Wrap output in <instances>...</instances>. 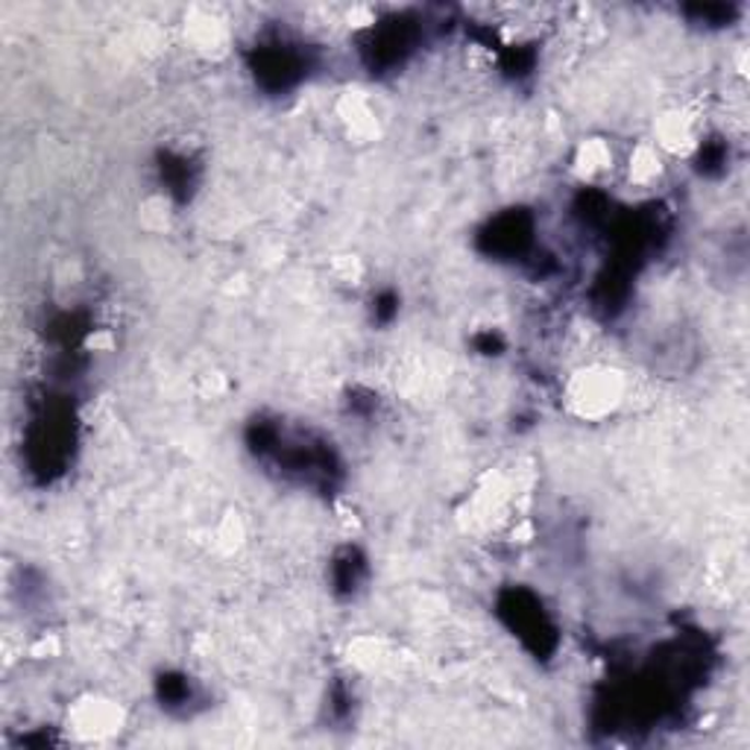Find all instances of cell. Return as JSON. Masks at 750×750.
Wrapping results in <instances>:
<instances>
[{
  "instance_id": "5b68a950",
  "label": "cell",
  "mask_w": 750,
  "mask_h": 750,
  "mask_svg": "<svg viewBox=\"0 0 750 750\" xmlns=\"http://www.w3.org/2000/svg\"><path fill=\"white\" fill-rule=\"evenodd\" d=\"M610 165H613V150H610V144L601 141V138H593V141H586V144L577 147L575 171L584 176V179H595L598 174H605Z\"/></svg>"
},
{
  "instance_id": "6da1fadb",
  "label": "cell",
  "mask_w": 750,
  "mask_h": 750,
  "mask_svg": "<svg viewBox=\"0 0 750 750\" xmlns=\"http://www.w3.org/2000/svg\"><path fill=\"white\" fill-rule=\"evenodd\" d=\"M566 399L581 420H601L624 399L622 375L610 366H586L572 375Z\"/></svg>"
},
{
  "instance_id": "3957f363",
  "label": "cell",
  "mask_w": 750,
  "mask_h": 750,
  "mask_svg": "<svg viewBox=\"0 0 750 750\" xmlns=\"http://www.w3.org/2000/svg\"><path fill=\"white\" fill-rule=\"evenodd\" d=\"M654 144L659 153H675V156H687L689 150H695V120L687 112H666L654 129Z\"/></svg>"
},
{
  "instance_id": "277c9868",
  "label": "cell",
  "mask_w": 750,
  "mask_h": 750,
  "mask_svg": "<svg viewBox=\"0 0 750 750\" xmlns=\"http://www.w3.org/2000/svg\"><path fill=\"white\" fill-rule=\"evenodd\" d=\"M628 176L631 183L648 188L651 183H657L663 176V153L654 141H640L633 147L631 159H628Z\"/></svg>"
},
{
  "instance_id": "7a4b0ae2",
  "label": "cell",
  "mask_w": 750,
  "mask_h": 750,
  "mask_svg": "<svg viewBox=\"0 0 750 750\" xmlns=\"http://www.w3.org/2000/svg\"><path fill=\"white\" fill-rule=\"evenodd\" d=\"M73 733L83 739H109L124 727V710L109 698H85L68 715Z\"/></svg>"
}]
</instances>
